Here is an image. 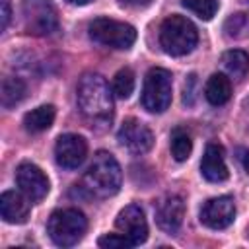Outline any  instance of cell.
Returning <instances> with one entry per match:
<instances>
[{"label":"cell","mask_w":249,"mask_h":249,"mask_svg":"<svg viewBox=\"0 0 249 249\" xmlns=\"http://www.w3.org/2000/svg\"><path fill=\"white\" fill-rule=\"evenodd\" d=\"M78 107L82 115L93 124H109L113 119V89H109L103 76L88 72L78 84Z\"/></svg>","instance_id":"6da1fadb"},{"label":"cell","mask_w":249,"mask_h":249,"mask_svg":"<svg viewBox=\"0 0 249 249\" xmlns=\"http://www.w3.org/2000/svg\"><path fill=\"white\" fill-rule=\"evenodd\" d=\"M123 183V173L117 163V160L109 152H97L93 156V161L89 163L88 171L84 173L82 187L99 198H107L119 193Z\"/></svg>","instance_id":"7a4b0ae2"},{"label":"cell","mask_w":249,"mask_h":249,"mask_svg":"<svg viewBox=\"0 0 249 249\" xmlns=\"http://www.w3.org/2000/svg\"><path fill=\"white\" fill-rule=\"evenodd\" d=\"M196 41L198 33L191 19L177 14L163 19L160 27V45L167 54L185 56L196 47Z\"/></svg>","instance_id":"3957f363"},{"label":"cell","mask_w":249,"mask_h":249,"mask_svg":"<svg viewBox=\"0 0 249 249\" xmlns=\"http://www.w3.org/2000/svg\"><path fill=\"white\" fill-rule=\"evenodd\" d=\"M88 230L86 216L76 208H60L54 210L47 222V233L53 239V243L60 247H72L76 245Z\"/></svg>","instance_id":"277c9868"},{"label":"cell","mask_w":249,"mask_h":249,"mask_svg":"<svg viewBox=\"0 0 249 249\" xmlns=\"http://www.w3.org/2000/svg\"><path fill=\"white\" fill-rule=\"evenodd\" d=\"M89 37L111 49H130L136 41V29L130 23L111 18H97L89 23Z\"/></svg>","instance_id":"5b68a950"},{"label":"cell","mask_w":249,"mask_h":249,"mask_svg":"<svg viewBox=\"0 0 249 249\" xmlns=\"http://www.w3.org/2000/svg\"><path fill=\"white\" fill-rule=\"evenodd\" d=\"M142 105L150 113H163L171 105V74L165 68H152L146 74Z\"/></svg>","instance_id":"8992f818"},{"label":"cell","mask_w":249,"mask_h":249,"mask_svg":"<svg viewBox=\"0 0 249 249\" xmlns=\"http://www.w3.org/2000/svg\"><path fill=\"white\" fill-rule=\"evenodd\" d=\"M25 29L35 35H49L56 31L58 18L51 0H23Z\"/></svg>","instance_id":"52a82bcc"},{"label":"cell","mask_w":249,"mask_h":249,"mask_svg":"<svg viewBox=\"0 0 249 249\" xmlns=\"http://www.w3.org/2000/svg\"><path fill=\"white\" fill-rule=\"evenodd\" d=\"M117 140L130 154H146L154 144V134L138 119H126L117 132Z\"/></svg>","instance_id":"ba28073f"},{"label":"cell","mask_w":249,"mask_h":249,"mask_svg":"<svg viewBox=\"0 0 249 249\" xmlns=\"http://www.w3.org/2000/svg\"><path fill=\"white\" fill-rule=\"evenodd\" d=\"M88 156V144L80 134H62L54 144L56 163L64 169H76Z\"/></svg>","instance_id":"9c48e42d"},{"label":"cell","mask_w":249,"mask_h":249,"mask_svg":"<svg viewBox=\"0 0 249 249\" xmlns=\"http://www.w3.org/2000/svg\"><path fill=\"white\" fill-rule=\"evenodd\" d=\"M16 181H18V187L21 189V193L31 202L43 200L49 193V179L43 173V169L37 167L35 163H21L16 171Z\"/></svg>","instance_id":"30bf717a"},{"label":"cell","mask_w":249,"mask_h":249,"mask_svg":"<svg viewBox=\"0 0 249 249\" xmlns=\"http://www.w3.org/2000/svg\"><path fill=\"white\" fill-rule=\"evenodd\" d=\"M235 218V204L231 196H216L202 204L200 222L210 230H224Z\"/></svg>","instance_id":"8fae6325"},{"label":"cell","mask_w":249,"mask_h":249,"mask_svg":"<svg viewBox=\"0 0 249 249\" xmlns=\"http://www.w3.org/2000/svg\"><path fill=\"white\" fill-rule=\"evenodd\" d=\"M117 230L132 243V245H140L148 239V222L144 218V212L140 206L136 204H128L124 206L119 216H117Z\"/></svg>","instance_id":"7c38bea8"},{"label":"cell","mask_w":249,"mask_h":249,"mask_svg":"<svg viewBox=\"0 0 249 249\" xmlns=\"http://www.w3.org/2000/svg\"><path fill=\"white\" fill-rule=\"evenodd\" d=\"M156 222L158 226L167 231L175 233L185 218V202L179 195H165L156 202Z\"/></svg>","instance_id":"4fadbf2b"},{"label":"cell","mask_w":249,"mask_h":249,"mask_svg":"<svg viewBox=\"0 0 249 249\" xmlns=\"http://www.w3.org/2000/svg\"><path fill=\"white\" fill-rule=\"evenodd\" d=\"M200 173L210 183H222L228 179V165L224 160V150L220 144H208L200 160Z\"/></svg>","instance_id":"5bb4252c"},{"label":"cell","mask_w":249,"mask_h":249,"mask_svg":"<svg viewBox=\"0 0 249 249\" xmlns=\"http://www.w3.org/2000/svg\"><path fill=\"white\" fill-rule=\"evenodd\" d=\"M0 214L8 224H23L29 216V198L18 191L2 193Z\"/></svg>","instance_id":"9a60e30c"},{"label":"cell","mask_w":249,"mask_h":249,"mask_svg":"<svg viewBox=\"0 0 249 249\" xmlns=\"http://www.w3.org/2000/svg\"><path fill=\"white\" fill-rule=\"evenodd\" d=\"M230 95H231L230 78H226L224 74H212L206 80L204 97L208 99V103H212V105H224V103H228Z\"/></svg>","instance_id":"2e32d148"},{"label":"cell","mask_w":249,"mask_h":249,"mask_svg":"<svg viewBox=\"0 0 249 249\" xmlns=\"http://www.w3.org/2000/svg\"><path fill=\"white\" fill-rule=\"evenodd\" d=\"M54 121V107L53 105H41L23 117V126L27 132H43L47 130Z\"/></svg>","instance_id":"e0dca14e"},{"label":"cell","mask_w":249,"mask_h":249,"mask_svg":"<svg viewBox=\"0 0 249 249\" xmlns=\"http://www.w3.org/2000/svg\"><path fill=\"white\" fill-rule=\"evenodd\" d=\"M222 64L226 68V72L231 76V78H243L249 70V56L243 53V51H228L222 54Z\"/></svg>","instance_id":"ac0fdd59"},{"label":"cell","mask_w":249,"mask_h":249,"mask_svg":"<svg viewBox=\"0 0 249 249\" xmlns=\"http://www.w3.org/2000/svg\"><path fill=\"white\" fill-rule=\"evenodd\" d=\"M23 97H25V84H23V80L12 78V76L2 80V105L4 107L10 109V107L18 105Z\"/></svg>","instance_id":"d6986e66"},{"label":"cell","mask_w":249,"mask_h":249,"mask_svg":"<svg viewBox=\"0 0 249 249\" xmlns=\"http://www.w3.org/2000/svg\"><path fill=\"white\" fill-rule=\"evenodd\" d=\"M193 140L185 128H173L171 132V156L177 161H185L191 156Z\"/></svg>","instance_id":"ffe728a7"},{"label":"cell","mask_w":249,"mask_h":249,"mask_svg":"<svg viewBox=\"0 0 249 249\" xmlns=\"http://www.w3.org/2000/svg\"><path fill=\"white\" fill-rule=\"evenodd\" d=\"M224 31L230 39H245L249 37V16L247 14H233L226 19Z\"/></svg>","instance_id":"44dd1931"},{"label":"cell","mask_w":249,"mask_h":249,"mask_svg":"<svg viewBox=\"0 0 249 249\" xmlns=\"http://www.w3.org/2000/svg\"><path fill=\"white\" fill-rule=\"evenodd\" d=\"M134 89V74L130 68H123L113 78V93L121 99H126Z\"/></svg>","instance_id":"7402d4cb"},{"label":"cell","mask_w":249,"mask_h":249,"mask_svg":"<svg viewBox=\"0 0 249 249\" xmlns=\"http://www.w3.org/2000/svg\"><path fill=\"white\" fill-rule=\"evenodd\" d=\"M187 10H191L195 16H198L200 19H212L218 12V2L216 0H183L181 2Z\"/></svg>","instance_id":"603a6c76"},{"label":"cell","mask_w":249,"mask_h":249,"mask_svg":"<svg viewBox=\"0 0 249 249\" xmlns=\"http://www.w3.org/2000/svg\"><path fill=\"white\" fill-rule=\"evenodd\" d=\"M97 245L103 249H123V247H132V243L123 235V233H107L97 239Z\"/></svg>","instance_id":"cb8c5ba5"},{"label":"cell","mask_w":249,"mask_h":249,"mask_svg":"<svg viewBox=\"0 0 249 249\" xmlns=\"http://www.w3.org/2000/svg\"><path fill=\"white\" fill-rule=\"evenodd\" d=\"M2 6V31L8 27L10 23V16H12V8H10V0H0Z\"/></svg>","instance_id":"d4e9b609"},{"label":"cell","mask_w":249,"mask_h":249,"mask_svg":"<svg viewBox=\"0 0 249 249\" xmlns=\"http://www.w3.org/2000/svg\"><path fill=\"white\" fill-rule=\"evenodd\" d=\"M124 6H130V8H144L148 6L152 0H121Z\"/></svg>","instance_id":"484cf974"},{"label":"cell","mask_w":249,"mask_h":249,"mask_svg":"<svg viewBox=\"0 0 249 249\" xmlns=\"http://www.w3.org/2000/svg\"><path fill=\"white\" fill-rule=\"evenodd\" d=\"M66 2L76 4V6H84V4H88V2H91V0H66Z\"/></svg>","instance_id":"4316f807"},{"label":"cell","mask_w":249,"mask_h":249,"mask_svg":"<svg viewBox=\"0 0 249 249\" xmlns=\"http://www.w3.org/2000/svg\"><path fill=\"white\" fill-rule=\"evenodd\" d=\"M245 169H247V173H249V154H247V158H245Z\"/></svg>","instance_id":"83f0119b"}]
</instances>
